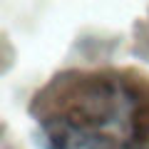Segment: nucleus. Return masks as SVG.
<instances>
[{
  "label": "nucleus",
  "mask_w": 149,
  "mask_h": 149,
  "mask_svg": "<svg viewBox=\"0 0 149 149\" xmlns=\"http://www.w3.org/2000/svg\"><path fill=\"white\" fill-rule=\"evenodd\" d=\"M42 124H62L87 134L112 137L109 129L122 132L139 129V107L134 92L112 74H72L57 80L45 97Z\"/></svg>",
  "instance_id": "obj_1"
},
{
  "label": "nucleus",
  "mask_w": 149,
  "mask_h": 149,
  "mask_svg": "<svg viewBox=\"0 0 149 149\" xmlns=\"http://www.w3.org/2000/svg\"><path fill=\"white\" fill-rule=\"evenodd\" d=\"M134 149H149V144H139V147H134Z\"/></svg>",
  "instance_id": "obj_3"
},
{
  "label": "nucleus",
  "mask_w": 149,
  "mask_h": 149,
  "mask_svg": "<svg viewBox=\"0 0 149 149\" xmlns=\"http://www.w3.org/2000/svg\"><path fill=\"white\" fill-rule=\"evenodd\" d=\"M42 144L45 149H122L119 139L77 132L62 124H42Z\"/></svg>",
  "instance_id": "obj_2"
}]
</instances>
